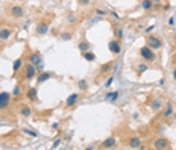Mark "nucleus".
<instances>
[{"label":"nucleus","instance_id":"obj_15","mask_svg":"<svg viewBox=\"0 0 176 150\" xmlns=\"http://www.w3.org/2000/svg\"><path fill=\"white\" fill-rule=\"evenodd\" d=\"M150 108H152L153 111H160V109L163 108V100H161V99H153L152 103H150Z\"/></svg>","mask_w":176,"mask_h":150},{"label":"nucleus","instance_id":"obj_13","mask_svg":"<svg viewBox=\"0 0 176 150\" xmlns=\"http://www.w3.org/2000/svg\"><path fill=\"white\" fill-rule=\"evenodd\" d=\"M49 32V23H40L37 26V34L38 35H46Z\"/></svg>","mask_w":176,"mask_h":150},{"label":"nucleus","instance_id":"obj_24","mask_svg":"<svg viewBox=\"0 0 176 150\" xmlns=\"http://www.w3.org/2000/svg\"><path fill=\"white\" fill-rule=\"evenodd\" d=\"M61 38H62L64 41H70V39H72V34H70V32H62V34H61Z\"/></svg>","mask_w":176,"mask_h":150},{"label":"nucleus","instance_id":"obj_37","mask_svg":"<svg viewBox=\"0 0 176 150\" xmlns=\"http://www.w3.org/2000/svg\"><path fill=\"white\" fill-rule=\"evenodd\" d=\"M173 79H175V80H176V68H175V70H173Z\"/></svg>","mask_w":176,"mask_h":150},{"label":"nucleus","instance_id":"obj_33","mask_svg":"<svg viewBox=\"0 0 176 150\" xmlns=\"http://www.w3.org/2000/svg\"><path fill=\"white\" fill-rule=\"evenodd\" d=\"M59 144H61V140H56V141L53 143V146H52V147H53V149H56V147H58Z\"/></svg>","mask_w":176,"mask_h":150},{"label":"nucleus","instance_id":"obj_39","mask_svg":"<svg viewBox=\"0 0 176 150\" xmlns=\"http://www.w3.org/2000/svg\"><path fill=\"white\" fill-rule=\"evenodd\" d=\"M0 11H2V8H0Z\"/></svg>","mask_w":176,"mask_h":150},{"label":"nucleus","instance_id":"obj_9","mask_svg":"<svg viewBox=\"0 0 176 150\" xmlns=\"http://www.w3.org/2000/svg\"><path fill=\"white\" fill-rule=\"evenodd\" d=\"M12 37V31L8 27H0V41H8Z\"/></svg>","mask_w":176,"mask_h":150},{"label":"nucleus","instance_id":"obj_1","mask_svg":"<svg viewBox=\"0 0 176 150\" xmlns=\"http://www.w3.org/2000/svg\"><path fill=\"white\" fill-rule=\"evenodd\" d=\"M147 46L152 50H158V49L163 47V41H161V38H158L156 35H149L147 37Z\"/></svg>","mask_w":176,"mask_h":150},{"label":"nucleus","instance_id":"obj_34","mask_svg":"<svg viewBox=\"0 0 176 150\" xmlns=\"http://www.w3.org/2000/svg\"><path fill=\"white\" fill-rule=\"evenodd\" d=\"M175 17H170V18H169V24H170V26H173V24H175Z\"/></svg>","mask_w":176,"mask_h":150},{"label":"nucleus","instance_id":"obj_19","mask_svg":"<svg viewBox=\"0 0 176 150\" xmlns=\"http://www.w3.org/2000/svg\"><path fill=\"white\" fill-rule=\"evenodd\" d=\"M50 77H52L50 73H47V71H41L40 76H38V83H43V82H46V80H49Z\"/></svg>","mask_w":176,"mask_h":150},{"label":"nucleus","instance_id":"obj_10","mask_svg":"<svg viewBox=\"0 0 176 150\" xmlns=\"http://www.w3.org/2000/svg\"><path fill=\"white\" fill-rule=\"evenodd\" d=\"M78 100H79V94H78V93H73V94L68 96V99H67V102H65V106H67V108H72Z\"/></svg>","mask_w":176,"mask_h":150},{"label":"nucleus","instance_id":"obj_25","mask_svg":"<svg viewBox=\"0 0 176 150\" xmlns=\"http://www.w3.org/2000/svg\"><path fill=\"white\" fill-rule=\"evenodd\" d=\"M20 93H21V88H20V85H17L14 90H12V96H15V97H18L20 96Z\"/></svg>","mask_w":176,"mask_h":150},{"label":"nucleus","instance_id":"obj_3","mask_svg":"<svg viewBox=\"0 0 176 150\" xmlns=\"http://www.w3.org/2000/svg\"><path fill=\"white\" fill-rule=\"evenodd\" d=\"M37 75V67L34 65V64H31V62H28L26 64V67H24V79H28V80H31V79H34Z\"/></svg>","mask_w":176,"mask_h":150},{"label":"nucleus","instance_id":"obj_30","mask_svg":"<svg viewBox=\"0 0 176 150\" xmlns=\"http://www.w3.org/2000/svg\"><path fill=\"white\" fill-rule=\"evenodd\" d=\"M24 132H26L28 135H31V137H34V138H35V137H38V135H37V134H35L34 130H31V129H24Z\"/></svg>","mask_w":176,"mask_h":150},{"label":"nucleus","instance_id":"obj_6","mask_svg":"<svg viewBox=\"0 0 176 150\" xmlns=\"http://www.w3.org/2000/svg\"><path fill=\"white\" fill-rule=\"evenodd\" d=\"M9 14H11V17H14V18H20V17H23L24 11H23V8H21L20 5H12V6L9 8Z\"/></svg>","mask_w":176,"mask_h":150},{"label":"nucleus","instance_id":"obj_35","mask_svg":"<svg viewBox=\"0 0 176 150\" xmlns=\"http://www.w3.org/2000/svg\"><path fill=\"white\" fill-rule=\"evenodd\" d=\"M90 2H91V0H79V3H81V5H88Z\"/></svg>","mask_w":176,"mask_h":150},{"label":"nucleus","instance_id":"obj_21","mask_svg":"<svg viewBox=\"0 0 176 150\" xmlns=\"http://www.w3.org/2000/svg\"><path fill=\"white\" fill-rule=\"evenodd\" d=\"M28 99L29 100H37V88H29L28 90Z\"/></svg>","mask_w":176,"mask_h":150},{"label":"nucleus","instance_id":"obj_14","mask_svg":"<svg viewBox=\"0 0 176 150\" xmlns=\"http://www.w3.org/2000/svg\"><path fill=\"white\" fill-rule=\"evenodd\" d=\"M20 114H21L24 118L31 117V115H32V109H31V106H28V105H21V106H20Z\"/></svg>","mask_w":176,"mask_h":150},{"label":"nucleus","instance_id":"obj_27","mask_svg":"<svg viewBox=\"0 0 176 150\" xmlns=\"http://www.w3.org/2000/svg\"><path fill=\"white\" fill-rule=\"evenodd\" d=\"M87 80H84V79H82V80H79V88H81V90H87Z\"/></svg>","mask_w":176,"mask_h":150},{"label":"nucleus","instance_id":"obj_36","mask_svg":"<svg viewBox=\"0 0 176 150\" xmlns=\"http://www.w3.org/2000/svg\"><path fill=\"white\" fill-rule=\"evenodd\" d=\"M152 2H153V3H158V5H161V3H163V0H152Z\"/></svg>","mask_w":176,"mask_h":150},{"label":"nucleus","instance_id":"obj_2","mask_svg":"<svg viewBox=\"0 0 176 150\" xmlns=\"http://www.w3.org/2000/svg\"><path fill=\"white\" fill-rule=\"evenodd\" d=\"M140 55H141V58H143V59H146V61H149V62H152V61H155V59H156L155 53L152 52V49H150L149 46H146V47H141V50H140Z\"/></svg>","mask_w":176,"mask_h":150},{"label":"nucleus","instance_id":"obj_18","mask_svg":"<svg viewBox=\"0 0 176 150\" xmlns=\"http://www.w3.org/2000/svg\"><path fill=\"white\" fill-rule=\"evenodd\" d=\"M141 8H143L144 11H152L153 2H152V0H141Z\"/></svg>","mask_w":176,"mask_h":150},{"label":"nucleus","instance_id":"obj_4","mask_svg":"<svg viewBox=\"0 0 176 150\" xmlns=\"http://www.w3.org/2000/svg\"><path fill=\"white\" fill-rule=\"evenodd\" d=\"M29 62L34 64L35 67L41 65V64H43V55H41L40 52H32V53L29 55Z\"/></svg>","mask_w":176,"mask_h":150},{"label":"nucleus","instance_id":"obj_16","mask_svg":"<svg viewBox=\"0 0 176 150\" xmlns=\"http://www.w3.org/2000/svg\"><path fill=\"white\" fill-rule=\"evenodd\" d=\"M21 65H23V58H18V59H15V62H14V65H12V70H14V75H17V73L20 71V68H21Z\"/></svg>","mask_w":176,"mask_h":150},{"label":"nucleus","instance_id":"obj_23","mask_svg":"<svg viewBox=\"0 0 176 150\" xmlns=\"http://www.w3.org/2000/svg\"><path fill=\"white\" fill-rule=\"evenodd\" d=\"M84 59L88 61V62H93V61L96 59V55H94L93 52H90V50H88V52H84Z\"/></svg>","mask_w":176,"mask_h":150},{"label":"nucleus","instance_id":"obj_5","mask_svg":"<svg viewBox=\"0 0 176 150\" xmlns=\"http://www.w3.org/2000/svg\"><path fill=\"white\" fill-rule=\"evenodd\" d=\"M9 102H11V94L6 93V91L0 93V111H2V109H6V108L9 106Z\"/></svg>","mask_w":176,"mask_h":150},{"label":"nucleus","instance_id":"obj_8","mask_svg":"<svg viewBox=\"0 0 176 150\" xmlns=\"http://www.w3.org/2000/svg\"><path fill=\"white\" fill-rule=\"evenodd\" d=\"M153 146H155V149H167L169 147V141L166 140V138H156L155 140V143H153Z\"/></svg>","mask_w":176,"mask_h":150},{"label":"nucleus","instance_id":"obj_38","mask_svg":"<svg viewBox=\"0 0 176 150\" xmlns=\"http://www.w3.org/2000/svg\"><path fill=\"white\" fill-rule=\"evenodd\" d=\"M175 39H176V35H175Z\"/></svg>","mask_w":176,"mask_h":150},{"label":"nucleus","instance_id":"obj_28","mask_svg":"<svg viewBox=\"0 0 176 150\" xmlns=\"http://www.w3.org/2000/svg\"><path fill=\"white\" fill-rule=\"evenodd\" d=\"M116 37L119 38V39H122L123 38V31L122 29H116Z\"/></svg>","mask_w":176,"mask_h":150},{"label":"nucleus","instance_id":"obj_11","mask_svg":"<svg viewBox=\"0 0 176 150\" xmlns=\"http://www.w3.org/2000/svg\"><path fill=\"white\" fill-rule=\"evenodd\" d=\"M128 144H129L131 149H140L141 147V140L138 137H132V138L128 140Z\"/></svg>","mask_w":176,"mask_h":150},{"label":"nucleus","instance_id":"obj_32","mask_svg":"<svg viewBox=\"0 0 176 150\" xmlns=\"http://www.w3.org/2000/svg\"><path fill=\"white\" fill-rule=\"evenodd\" d=\"M112 80H114V77H112V76H111V77H109V79H108V80H106V83H105V85H106V86H109V85H111V83H112Z\"/></svg>","mask_w":176,"mask_h":150},{"label":"nucleus","instance_id":"obj_7","mask_svg":"<svg viewBox=\"0 0 176 150\" xmlns=\"http://www.w3.org/2000/svg\"><path fill=\"white\" fill-rule=\"evenodd\" d=\"M108 49H109V52L114 53V55H119V53L122 52V46H120V42H119L117 39H111V41L108 42Z\"/></svg>","mask_w":176,"mask_h":150},{"label":"nucleus","instance_id":"obj_12","mask_svg":"<svg viewBox=\"0 0 176 150\" xmlns=\"http://www.w3.org/2000/svg\"><path fill=\"white\" fill-rule=\"evenodd\" d=\"M116 138H112V137H109V138H106L103 143H102V147L103 149H112V147H116Z\"/></svg>","mask_w":176,"mask_h":150},{"label":"nucleus","instance_id":"obj_26","mask_svg":"<svg viewBox=\"0 0 176 150\" xmlns=\"http://www.w3.org/2000/svg\"><path fill=\"white\" fill-rule=\"evenodd\" d=\"M111 67H112V64H111V62H109V64H105V65H102L100 71H102V73H106V71H108V70H109Z\"/></svg>","mask_w":176,"mask_h":150},{"label":"nucleus","instance_id":"obj_29","mask_svg":"<svg viewBox=\"0 0 176 150\" xmlns=\"http://www.w3.org/2000/svg\"><path fill=\"white\" fill-rule=\"evenodd\" d=\"M138 70H140V73H144V71L147 70V65H146V64H141V65H138Z\"/></svg>","mask_w":176,"mask_h":150},{"label":"nucleus","instance_id":"obj_22","mask_svg":"<svg viewBox=\"0 0 176 150\" xmlns=\"http://www.w3.org/2000/svg\"><path fill=\"white\" fill-rule=\"evenodd\" d=\"M105 99H106V100H109V102H116V100L119 99V93H117V91H112V93H108Z\"/></svg>","mask_w":176,"mask_h":150},{"label":"nucleus","instance_id":"obj_31","mask_svg":"<svg viewBox=\"0 0 176 150\" xmlns=\"http://www.w3.org/2000/svg\"><path fill=\"white\" fill-rule=\"evenodd\" d=\"M96 14H97V15H106V11H103V9H96Z\"/></svg>","mask_w":176,"mask_h":150},{"label":"nucleus","instance_id":"obj_20","mask_svg":"<svg viewBox=\"0 0 176 150\" xmlns=\"http://www.w3.org/2000/svg\"><path fill=\"white\" fill-rule=\"evenodd\" d=\"M172 115H173V106H172V103H167L166 109H164V118H169Z\"/></svg>","mask_w":176,"mask_h":150},{"label":"nucleus","instance_id":"obj_17","mask_svg":"<svg viewBox=\"0 0 176 150\" xmlns=\"http://www.w3.org/2000/svg\"><path fill=\"white\" fill-rule=\"evenodd\" d=\"M78 49H79V50H81V52L84 53V52H88V50L91 49V44H90L88 41H85V39H84V41H81V42H79Z\"/></svg>","mask_w":176,"mask_h":150}]
</instances>
